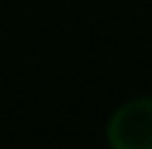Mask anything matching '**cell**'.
Here are the masks:
<instances>
[{
  "instance_id": "cell-1",
  "label": "cell",
  "mask_w": 152,
  "mask_h": 149,
  "mask_svg": "<svg viewBox=\"0 0 152 149\" xmlns=\"http://www.w3.org/2000/svg\"><path fill=\"white\" fill-rule=\"evenodd\" d=\"M109 149H152V96H134L106 121Z\"/></svg>"
}]
</instances>
